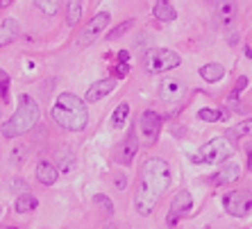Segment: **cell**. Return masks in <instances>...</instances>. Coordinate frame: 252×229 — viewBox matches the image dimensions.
<instances>
[{
    "instance_id": "6da1fadb",
    "label": "cell",
    "mask_w": 252,
    "mask_h": 229,
    "mask_svg": "<svg viewBox=\"0 0 252 229\" xmlns=\"http://www.w3.org/2000/svg\"><path fill=\"white\" fill-rule=\"evenodd\" d=\"M170 186V168L164 159H148L143 166V184L136 191L134 209L141 216H150L157 206V200Z\"/></svg>"
},
{
    "instance_id": "7a4b0ae2",
    "label": "cell",
    "mask_w": 252,
    "mask_h": 229,
    "mask_svg": "<svg viewBox=\"0 0 252 229\" xmlns=\"http://www.w3.org/2000/svg\"><path fill=\"white\" fill-rule=\"evenodd\" d=\"M50 116H53V120L59 127L70 129V132H80V129H84L89 123L87 102L80 100V98L73 93L57 95V102H55Z\"/></svg>"
},
{
    "instance_id": "7402d4cb",
    "label": "cell",
    "mask_w": 252,
    "mask_h": 229,
    "mask_svg": "<svg viewBox=\"0 0 252 229\" xmlns=\"http://www.w3.org/2000/svg\"><path fill=\"white\" fill-rule=\"evenodd\" d=\"M127 116H129V105L127 102H121V105L114 109V116H112V125L116 129H121L125 125V120H127Z\"/></svg>"
},
{
    "instance_id": "9c48e42d",
    "label": "cell",
    "mask_w": 252,
    "mask_h": 229,
    "mask_svg": "<svg viewBox=\"0 0 252 229\" xmlns=\"http://www.w3.org/2000/svg\"><path fill=\"white\" fill-rule=\"evenodd\" d=\"M191 206H193V200H191V193H189V191H180V193L175 195V200L170 202L168 220H166V223H168L170 227H175L177 220H180L182 216H187V213L191 211Z\"/></svg>"
},
{
    "instance_id": "7c38bea8",
    "label": "cell",
    "mask_w": 252,
    "mask_h": 229,
    "mask_svg": "<svg viewBox=\"0 0 252 229\" xmlns=\"http://www.w3.org/2000/svg\"><path fill=\"white\" fill-rule=\"evenodd\" d=\"M116 88V80H112V77H107V80H100V82L91 84L87 91V102H98L102 100L105 95H109Z\"/></svg>"
},
{
    "instance_id": "30bf717a",
    "label": "cell",
    "mask_w": 252,
    "mask_h": 229,
    "mask_svg": "<svg viewBox=\"0 0 252 229\" xmlns=\"http://www.w3.org/2000/svg\"><path fill=\"white\" fill-rule=\"evenodd\" d=\"M184 93H187V86H184L182 80H175V77H166L161 86H159V98L168 102V105L180 102L184 98Z\"/></svg>"
},
{
    "instance_id": "4dcf8cb0",
    "label": "cell",
    "mask_w": 252,
    "mask_h": 229,
    "mask_svg": "<svg viewBox=\"0 0 252 229\" xmlns=\"http://www.w3.org/2000/svg\"><path fill=\"white\" fill-rule=\"evenodd\" d=\"M25 188H28V186H25L23 179H16V182H12V191H25Z\"/></svg>"
},
{
    "instance_id": "ba28073f",
    "label": "cell",
    "mask_w": 252,
    "mask_h": 229,
    "mask_svg": "<svg viewBox=\"0 0 252 229\" xmlns=\"http://www.w3.org/2000/svg\"><path fill=\"white\" fill-rule=\"evenodd\" d=\"M109 21H112V14L109 12H98L87 25H84L82 32H80V36H77V46L84 48V46H89V43H94L95 39L105 32V28L109 25Z\"/></svg>"
},
{
    "instance_id": "2e32d148",
    "label": "cell",
    "mask_w": 252,
    "mask_h": 229,
    "mask_svg": "<svg viewBox=\"0 0 252 229\" xmlns=\"http://www.w3.org/2000/svg\"><path fill=\"white\" fill-rule=\"evenodd\" d=\"M16 36H18V23L12 16H5L2 18V23H0V46L12 43Z\"/></svg>"
},
{
    "instance_id": "4fadbf2b",
    "label": "cell",
    "mask_w": 252,
    "mask_h": 229,
    "mask_svg": "<svg viewBox=\"0 0 252 229\" xmlns=\"http://www.w3.org/2000/svg\"><path fill=\"white\" fill-rule=\"evenodd\" d=\"M36 182H41L43 186H53L55 182H57V177H59V171H57V166L50 164V161H41V164L36 166Z\"/></svg>"
},
{
    "instance_id": "e575fe53",
    "label": "cell",
    "mask_w": 252,
    "mask_h": 229,
    "mask_svg": "<svg viewBox=\"0 0 252 229\" xmlns=\"http://www.w3.org/2000/svg\"><path fill=\"white\" fill-rule=\"evenodd\" d=\"M250 171H252V157H250Z\"/></svg>"
},
{
    "instance_id": "8fae6325",
    "label": "cell",
    "mask_w": 252,
    "mask_h": 229,
    "mask_svg": "<svg viewBox=\"0 0 252 229\" xmlns=\"http://www.w3.org/2000/svg\"><path fill=\"white\" fill-rule=\"evenodd\" d=\"M214 16H216L218 25L229 28L236 16V2L234 0H214Z\"/></svg>"
},
{
    "instance_id": "44dd1931",
    "label": "cell",
    "mask_w": 252,
    "mask_h": 229,
    "mask_svg": "<svg viewBox=\"0 0 252 229\" xmlns=\"http://www.w3.org/2000/svg\"><path fill=\"white\" fill-rule=\"evenodd\" d=\"M36 204H39V200H36L34 195L25 193L14 202V209H16V213H28V211H32V209H36Z\"/></svg>"
},
{
    "instance_id": "ffe728a7",
    "label": "cell",
    "mask_w": 252,
    "mask_h": 229,
    "mask_svg": "<svg viewBox=\"0 0 252 229\" xmlns=\"http://www.w3.org/2000/svg\"><path fill=\"white\" fill-rule=\"evenodd\" d=\"M243 136H252V118H248V120H241L239 125L229 127V132H227V139H232V141H236V139H243Z\"/></svg>"
},
{
    "instance_id": "603a6c76",
    "label": "cell",
    "mask_w": 252,
    "mask_h": 229,
    "mask_svg": "<svg viewBox=\"0 0 252 229\" xmlns=\"http://www.w3.org/2000/svg\"><path fill=\"white\" fill-rule=\"evenodd\" d=\"M34 7L43 16H55L59 12V0H34Z\"/></svg>"
},
{
    "instance_id": "9a60e30c",
    "label": "cell",
    "mask_w": 252,
    "mask_h": 229,
    "mask_svg": "<svg viewBox=\"0 0 252 229\" xmlns=\"http://www.w3.org/2000/svg\"><path fill=\"white\" fill-rule=\"evenodd\" d=\"M241 177V168L236 164H227L223 168L220 172H216V175L211 177V184L214 186H220V184H232V182H236Z\"/></svg>"
},
{
    "instance_id": "f546056e",
    "label": "cell",
    "mask_w": 252,
    "mask_h": 229,
    "mask_svg": "<svg viewBox=\"0 0 252 229\" xmlns=\"http://www.w3.org/2000/svg\"><path fill=\"white\" fill-rule=\"evenodd\" d=\"M246 86H248V80H246V77H239V82H236V88H234V95H239Z\"/></svg>"
},
{
    "instance_id": "836d02e7",
    "label": "cell",
    "mask_w": 252,
    "mask_h": 229,
    "mask_svg": "<svg viewBox=\"0 0 252 229\" xmlns=\"http://www.w3.org/2000/svg\"><path fill=\"white\" fill-rule=\"evenodd\" d=\"M9 2H12V0H2V7H7V5H9Z\"/></svg>"
},
{
    "instance_id": "d6986e66",
    "label": "cell",
    "mask_w": 252,
    "mask_h": 229,
    "mask_svg": "<svg viewBox=\"0 0 252 229\" xmlns=\"http://www.w3.org/2000/svg\"><path fill=\"white\" fill-rule=\"evenodd\" d=\"M82 18V2L80 0H68V7H66V25L73 28V25L80 23Z\"/></svg>"
},
{
    "instance_id": "e0dca14e",
    "label": "cell",
    "mask_w": 252,
    "mask_h": 229,
    "mask_svg": "<svg viewBox=\"0 0 252 229\" xmlns=\"http://www.w3.org/2000/svg\"><path fill=\"white\" fill-rule=\"evenodd\" d=\"M155 18L157 21H161V23H173L177 18V12L170 7L168 0H157V5H155Z\"/></svg>"
},
{
    "instance_id": "3957f363",
    "label": "cell",
    "mask_w": 252,
    "mask_h": 229,
    "mask_svg": "<svg viewBox=\"0 0 252 229\" xmlns=\"http://www.w3.org/2000/svg\"><path fill=\"white\" fill-rule=\"evenodd\" d=\"M41 118V112H39V105L32 95H18V109L5 125H2V136L5 139H14V136H21L25 132L34 127Z\"/></svg>"
},
{
    "instance_id": "5b68a950",
    "label": "cell",
    "mask_w": 252,
    "mask_h": 229,
    "mask_svg": "<svg viewBox=\"0 0 252 229\" xmlns=\"http://www.w3.org/2000/svg\"><path fill=\"white\" fill-rule=\"evenodd\" d=\"M182 64V57L168 48H155V50H148L146 57H143V68L148 73H166V71H173L177 66Z\"/></svg>"
},
{
    "instance_id": "4316f807",
    "label": "cell",
    "mask_w": 252,
    "mask_h": 229,
    "mask_svg": "<svg viewBox=\"0 0 252 229\" xmlns=\"http://www.w3.org/2000/svg\"><path fill=\"white\" fill-rule=\"evenodd\" d=\"M127 73H129V61H121V59H118V66H114V75L125 77Z\"/></svg>"
},
{
    "instance_id": "ac0fdd59",
    "label": "cell",
    "mask_w": 252,
    "mask_h": 229,
    "mask_svg": "<svg viewBox=\"0 0 252 229\" xmlns=\"http://www.w3.org/2000/svg\"><path fill=\"white\" fill-rule=\"evenodd\" d=\"M200 77L209 84L220 82V80L225 77V68L220 64H205L202 68H200Z\"/></svg>"
},
{
    "instance_id": "5bb4252c",
    "label": "cell",
    "mask_w": 252,
    "mask_h": 229,
    "mask_svg": "<svg viewBox=\"0 0 252 229\" xmlns=\"http://www.w3.org/2000/svg\"><path fill=\"white\" fill-rule=\"evenodd\" d=\"M136 152H139V129H132L127 134V141L123 143V150H121V161L123 164H132Z\"/></svg>"
},
{
    "instance_id": "f1b7e54d",
    "label": "cell",
    "mask_w": 252,
    "mask_h": 229,
    "mask_svg": "<svg viewBox=\"0 0 252 229\" xmlns=\"http://www.w3.org/2000/svg\"><path fill=\"white\" fill-rule=\"evenodd\" d=\"M0 82H2V102H7V91H9V75L5 71L0 73Z\"/></svg>"
},
{
    "instance_id": "d4e9b609",
    "label": "cell",
    "mask_w": 252,
    "mask_h": 229,
    "mask_svg": "<svg viewBox=\"0 0 252 229\" xmlns=\"http://www.w3.org/2000/svg\"><path fill=\"white\" fill-rule=\"evenodd\" d=\"M132 25H134V21H125V23H121L118 28H114L112 32H109V39H118V36L125 34V32H127V29L132 28Z\"/></svg>"
},
{
    "instance_id": "277c9868",
    "label": "cell",
    "mask_w": 252,
    "mask_h": 229,
    "mask_svg": "<svg viewBox=\"0 0 252 229\" xmlns=\"http://www.w3.org/2000/svg\"><path fill=\"white\" fill-rule=\"evenodd\" d=\"M232 154H234V143L229 141L227 136H218V139L207 141L205 145L191 157V161H193V164H223Z\"/></svg>"
},
{
    "instance_id": "52a82bcc",
    "label": "cell",
    "mask_w": 252,
    "mask_h": 229,
    "mask_svg": "<svg viewBox=\"0 0 252 229\" xmlns=\"http://www.w3.org/2000/svg\"><path fill=\"white\" fill-rule=\"evenodd\" d=\"M223 206L229 216L246 218L252 211V193L250 191H229L223 198Z\"/></svg>"
},
{
    "instance_id": "484cf974",
    "label": "cell",
    "mask_w": 252,
    "mask_h": 229,
    "mask_svg": "<svg viewBox=\"0 0 252 229\" xmlns=\"http://www.w3.org/2000/svg\"><path fill=\"white\" fill-rule=\"evenodd\" d=\"M59 161H62V172L68 175V172L73 171V154L66 159V150H62V152H59Z\"/></svg>"
},
{
    "instance_id": "d6a6232c",
    "label": "cell",
    "mask_w": 252,
    "mask_h": 229,
    "mask_svg": "<svg viewBox=\"0 0 252 229\" xmlns=\"http://www.w3.org/2000/svg\"><path fill=\"white\" fill-rule=\"evenodd\" d=\"M246 57L252 59V48H250V46H246Z\"/></svg>"
},
{
    "instance_id": "cb8c5ba5",
    "label": "cell",
    "mask_w": 252,
    "mask_h": 229,
    "mask_svg": "<svg viewBox=\"0 0 252 229\" xmlns=\"http://www.w3.org/2000/svg\"><path fill=\"white\" fill-rule=\"evenodd\" d=\"M198 118L200 120H205V123H216V120H220V112L218 109H200L198 112Z\"/></svg>"
},
{
    "instance_id": "1f68e13d",
    "label": "cell",
    "mask_w": 252,
    "mask_h": 229,
    "mask_svg": "<svg viewBox=\"0 0 252 229\" xmlns=\"http://www.w3.org/2000/svg\"><path fill=\"white\" fill-rule=\"evenodd\" d=\"M116 186H118V188H125V177H123V179L118 177V179H116Z\"/></svg>"
},
{
    "instance_id": "83f0119b",
    "label": "cell",
    "mask_w": 252,
    "mask_h": 229,
    "mask_svg": "<svg viewBox=\"0 0 252 229\" xmlns=\"http://www.w3.org/2000/svg\"><path fill=\"white\" fill-rule=\"evenodd\" d=\"M95 202H98L100 206H105L109 216L114 213V206H112V202H109V198H107V195H95Z\"/></svg>"
},
{
    "instance_id": "8992f818",
    "label": "cell",
    "mask_w": 252,
    "mask_h": 229,
    "mask_svg": "<svg viewBox=\"0 0 252 229\" xmlns=\"http://www.w3.org/2000/svg\"><path fill=\"white\" fill-rule=\"evenodd\" d=\"M136 129H139L141 141L146 143V145H155L159 139V129H161V118H159V114L153 112V109L143 112L136 118Z\"/></svg>"
}]
</instances>
